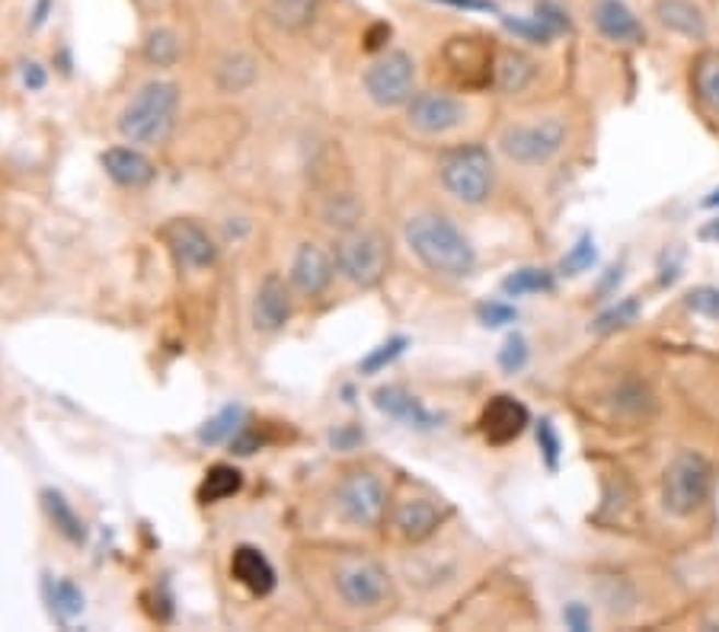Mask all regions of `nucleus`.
<instances>
[{
  "label": "nucleus",
  "mask_w": 719,
  "mask_h": 632,
  "mask_svg": "<svg viewBox=\"0 0 719 632\" xmlns=\"http://www.w3.org/2000/svg\"><path fill=\"white\" fill-rule=\"evenodd\" d=\"M403 233L416 260L442 278H467L477 265V253L467 233L445 215H435V211L413 215Z\"/></svg>",
  "instance_id": "f257e3e1"
},
{
  "label": "nucleus",
  "mask_w": 719,
  "mask_h": 632,
  "mask_svg": "<svg viewBox=\"0 0 719 632\" xmlns=\"http://www.w3.org/2000/svg\"><path fill=\"white\" fill-rule=\"evenodd\" d=\"M176 112L180 87L173 80H151L118 115V131L132 145H163L176 125Z\"/></svg>",
  "instance_id": "f03ea898"
},
{
  "label": "nucleus",
  "mask_w": 719,
  "mask_h": 632,
  "mask_svg": "<svg viewBox=\"0 0 719 632\" xmlns=\"http://www.w3.org/2000/svg\"><path fill=\"white\" fill-rule=\"evenodd\" d=\"M710 489H714V467L707 463V457H700L694 450H684L665 470L662 505L675 518H691L707 505Z\"/></svg>",
  "instance_id": "7ed1b4c3"
},
{
  "label": "nucleus",
  "mask_w": 719,
  "mask_h": 632,
  "mask_svg": "<svg viewBox=\"0 0 719 632\" xmlns=\"http://www.w3.org/2000/svg\"><path fill=\"white\" fill-rule=\"evenodd\" d=\"M438 176H442V186L448 188V195H455L457 202L483 205L492 195L495 166H492L490 150L483 145H464L442 157Z\"/></svg>",
  "instance_id": "20e7f679"
},
{
  "label": "nucleus",
  "mask_w": 719,
  "mask_h": 632,
  "mask_svg": "<svg viewBox=\"0 0 719 632\" xmlns=\"http://www.w3.org/2000/svg\"><path fill=\"white\" fill-rule=\"evenodd\" d=\"M333 591L352 610H378L390 600V578L375 559L342 556L333 565Z\"/></svg>",
  "instance_id": "39448f33"
},
{
  "label": "nucleus",
  "mask_w": 719,
  "mask_h": 632,
  "mask_svg": "<svg viewBox=\"0 0 719 632\" xmlns=\"http://www.w3.org/2000/svg\"><path fill=\"white\" fill-rule=\"evenodd\" d=\"M336 265L340 272L362 288H375L387 275L390 265V243L378 230H349L336 243Z\"/></svg>",
  "instance_id": "423d86ee"
},
{
  "label": "nucleus",
  "mask_w": 719,
  "mask_h": 632,
  "mask_svg": "<svg viewBox=\"0 0 719 632\" xmlns=\"http://www.w3.org/2000/svg\"><path fill=\"white\" fill-rule=\"evenodd\" d=\"M567 145V125L560 118H540L528 125H509L499 138V148L522 166H544Z\"/></svg>",
  "instance_id": "0eeeda50"
},
{
  "label": "nucleus",
  "mask_w": 719,
  "mask_h": 632,
  "mask_svg": "<svg viewBox=\"0 0 719 632\" xmlns=\"http://www.w3.org/2000/svg\"><path fill=\"white\" fill-rule=\"evenodd\" d=\"M362 83H365L368 100L384 110L407 106L416 93V65L407 51H387L378 61L368 65Z\"/></svg>",
  "instance_id": "6e6552de"
},
{
  "label": "nucleus",
  "mask_w": 719,
  "mask_h": 632,
  "mask_svg": "<svg viewBox=\"0 0 719 632\" xmlns=\"http://www.w3.org/2000/svg\"><path fill=\"white\" fill-rule=\"evenodd\" d=\"M336 512L352 527H378L387 508L384 483L372 470H349L336 485Z\"/></svg>",
  "instance_id": "1a4fd4ad"
},
{
  "label": "nucleus",
  "mask_w": 719,
  "mask_h": 632,
  "mask_svg": "<svg viewBox=\"0 0 719 632\" xmlns=\"http://www.w3.org/2000/svg\"><path fill=\"white\" fill-rule=\"evenodd\" d=\"M160 240L167 243V250L173 253V260L180 268L202 272L218 260V243L215 237L192 218H173L170 223L160 227Z\"/></svg>",
  "instance_id": "9d476101"
},
{
  "label": "nucleus",
  "mask_w": 719,
  "mask_h": 632,
  "mask_svg": "<svg viewBox=\"0 0 719 632\" xmlns=\"http://www.w3.org/2000/svg\"><path fill=\"white\" fill-rule=\"evenodd\" d=\"M407 118L416 128L419 135H448L464 125L467 106L464 100H457L452 93H438V90H425L413 93V100L407 103Z\"/></svg>",
  "instance_id": "9b49d317"
},
{
  "label": "nucleus",
  "mask_w": 719,
  "mask_h": 632,
  "mask_svg": "<svg viewBox=\"0 0 719 632\" xmlns=\"http://www.w3.org/2000/svg\"><path fill=\"white\" fill-rule=\"evenodd\" d=\"M492 45L477 36H455L445 45V65L452 68L457 83L464 87H483L492 80Z\"/></svg>",
  "instance_id": "f8f14e48"
},
{
  "label": "nucleus",
  "mask_w": 719,
  "mask_h": 632,
  "mask_svg": "<svg viewBox=\"0 0 719 632\" xmlns=\"http://www.w3.org/2000/svg\"><path fill=\"white\" fill-rule=\"evenodd\" d=\"M336 262L327 250H320L317 243H301V250L295 253L292 262V285L304 298H320L330 281H333Z\"/></svg>",
  "instance_id": "ddd939ff"
},
{
  "label": "nucleus",
  "mask_w": 719,
  "mask_h": 632,
  "mask_svg": "<svg viewBox=\"0 0 719 632\" xmlns=\"http://www.w3.org/2000/svg\"><path fill=\"white\" fill-rule=\"evenodd\" d=\"M528 425V410L515 397H492L480 415V432L490 445H512Z\"/></svg>",
  "instance_id": "4468645a"
},
{
  "label": "nucleus",
  "mask_w": 719,
  "mask_h": 632,
  "mask_svg": "<svg viewBox=\"0 0 719 632\" xmlns=\"http://www.w3.org/2000/svg\"><path fill=\"white\" fill-rule=\"evenodd\" d=\"M592 23L607 42H617V45H640L646 38L640 16L624 0H598L592 7Z\"/></svg>",
  "instance_id": "2eb2a0df"
},
{
  "label": "nucleus",
  "mask_w": 719,
  "mask_h": 632,
  "mask_svg": "<svg viewBox=\"0 0 719 632\" xmlns=\"http://www.w3.org/2000/svg\"><path fill=\"white\" fill-rule=\"evenodd\" d=\"M288 320H292V291L278 275H269L253 300V323L263 333H278Z\"/></svg>",
  "instance_id": "dca6fc26"
},
{
  "label": "nucleus",
  "mask_w": 719,
  "mask_h": 632,
  "mask_svg": "<svg viewBox=\"0 0 719 632\" xmlns=\"http://www.w3.org/2000/svg\"><path fill=\"white\" fill-rule=\"evenodd\" d=\"M375 406L380 412H387L390 418H400L403 425L419 428V432H432L442 425V415L432 410H425L413 393H407L403 387H380L375 393Z\"/></svg>",
  "instance_id": "f3484780"
},
{
  "label": "nucleus",
  "mask_w": 719,
  "mask_h": 632,
  "mask_svg": "<svg viewBox=\"0 0 719 632\" xmlns=\"http://www.w3.org/2000/svg\"><path fill=\"white\" fill-rule=\"evenodd\" d=\"M103 166L110 180L125 188H145L157 176V166L135 148H110L103 153Z\"/></svg>",
  "instance_id": "a211bd4d"
},
{
  "label": "nucleus",
  "mask_w": 719,
  "mask_h": 632,
  "mask_svg": "<svg viewBox=\"0 0 719 632\" xmlns=\"http://www.w3.org/2000/svg\"><path fill=\"white\" fill-rule=\"evenodd\" d=\"M230 575L250 591V595L265 597L275 588V568L272 562L256 550V547H237L230 559Z\"/></svg>",
  "instance_id": "6ab92c4d"
},
{
  "label": "nucleus",
  "mask_w": 719,
  "mask_h": 632,
  "mask_svg": "<svg viewBox=\"0 0 719 632\" xmlns=\"http://www.w3.org/2000/svg\"><path fill=\"white\" fill-rule=\"evenodd\" d=\"M442 524V512L429 498H407L393 512V527L407 543H422L429 540Z\"/></svg>",
  "instance_id": "aec40b11"
},
{
  "label": "nucleus",
  "mask_w": 719,
  "mask_h": 632,
  "mask_svg": "<svg viewBox=\"0 0 719 632\" xmlns=\"http://www.w3.org/2000/svg\"><path fill=\"white\" fill-rule=\"evenodd\" d=\"M655 20L687 38H704L707 36V16L700 7H694L691 0H659L655 3Z\"/></svg>",
  "instance_id": "412c9836"
},
{
  "label": "nucleus",
  "mask_w": 719,
  "mask_h": 632,
  "mask_svg": "<svg viewBox=\"0 0 719 632\" xmlns=\"http://www.w3.org/2000/svg\"><path fill=\"white\" fill-rule=\"evenodd\" d=\"M534 74H537L534 61H530L525 51H515V48L499 51L495 61H492V83L502 93H522L534 80Z\"/></svg>",
  "instance_id": "4be33fe9"
},
{
  "label": "nucleus",
  "mask_w": 719,
  "mask_h": 632,
  "mask_svg": "<svg viewBox=\"0 0 719 632\" xmlns=\"http://www.w3.org/2000/svg\"><path fill=\"white\" fill-rule=\"evenodd\" d=\"M42 508H45L48 521L55 524V530H58L65 540H71V543H83V540H87L83 521L77 518V512L71 508V502H68L61 492H55V489H45V492H42Z\"/></svg>",
  "instance_id": "5701e85b"
},
{
  "label": "nucleus",
  "mask_w": 719,
  "mask_h": 632,
  "mask_svg": "<svg viewBox=\"0 0 719 632\" xmlns=\"http://www.w3.org/2000/svg\"><path fill=\"white\" fill-rule=\"evenodd\" d=\"M243 485V476L237 467H228V463H218L205 473V480L198 485V502L212 505V502H225L230 495H237Z\"/></svg>",
  "instance_id": "b1692460"
},
{
  "label": "nucleus",
  "mask_w": 719,
  "mask_h": 632,
  "mask_svg": "<svg viewBox=\"0 0 719 632\" xmlns=\"http://www.w3.org/2000/svg\"><path fill=\"white\" fill-rule=\"evenodd\" d=\"M691 80H694V93L700 96V103L719 112V51L700 55Z\"/></svg>",
  "instance_id": "393cba45"
},
{
  "label": "nucleus",
  "mask_w": 719,
  "mask_h": 632,
  "mask_svg": "<svg viewBox=\"0 0 719 632\" xmlns=\"http://www.w3.org/2000/svg\"><path fill=\"white\" fill-rule=\"evenodd\" d=\"M553 288V275L547 268H515L505 281H502V295L505 298H528Z\"/></svg>",
  "instance_id": "a878e982"
},
{
  "label": "nucleus",
  "mask_w": 719,
  "mask_h": 632,
  "mask_svg": "<svg viewBox=\"0 0 719 632\" xmlns=\"http://www.w3.org/2000/svg\"><path fill=\"white\" fill-rule=\"evenodd\" d=\"M317 3L320 0H269V13L285 30H304L313 20Z\"/></svg>",
  "instance_id": "bb28decb"
},
{
  "label": "nucleus",
  "mask_w": 719,
  "mask_h": 632,
  "mask_svg": "<svg viewBox=\"0 0 719 632\" xmlns=\"http://www.w3.org/2000/svg\"><path fill=\"white\" fill-rule=\"evenodd\" d=\"M240 418H243V410L240 406H228L221 410L202 432H198V441L202 445H221V441H230L237 432H240Z\"/></svg>",
  "instance_id": "cd10ccee"
},
{
  "label": "nucleus",
  "mask_w": 719,
  "mask_h": 632,
  "mask_svg": "<svg viewBox=\"0 0 719 632\" xmlns=\"http://www.w3.org/2000/svg\"><path fill=\"white\" fill-rule=\"evenodd\" d=\"M323 218L330 227H340V230H355L358 227V218H362V205H358V198L352 195V192H342V195H333L330 202H327V211H323Z\"/></svg>",
  "instance_id": "c85d7f7f"
},
{
  "label": "nucleus",
  "mask_w": 719,
  "mask_h": 632,
  "mask_svg": "<svg viewBox=\"0 0 719 632\" xmlns=\"http://www.w3.org/2000/svg\"><path fill=\"white\" fill-rule=\"evenodd\" d=\"M145 58L157 65V68H170V65H176V58H180V38L173 36L170 30H157L148 36L145 42Z\"/></svg>",
  "instance_id": "c756f323"
},
{
  "label": "nucleus",
  "mask_w": 719,
  "mask_h": 632,
  "mask_svg": "<svg viewBox=\"0 0 719 632\" xmlns=\"http://www.w3.org/2000/svg\"><path fill=\"white\" fill-rule=\"evenodd\" d=\"M218 80H221V87L225 90H243V87H250L253 80H256V65H253V58H247V55H233L228 58L225 65H221V71H218Z\"/></svg>",
  "instance_id": "7c9ffc66"
},
{
  "label": "nucleus",
  "mask_w": 719,
  "mask_h": 632,
  "mask_svg": "<svg viewBox=\"0 0 719 632\" xmlns=\"http://www.w3.org/2000/svg\"><path fill=\"white\" fill-rule=\"evenodd\" d=\"M407 345H410L407 335H393V338H387L384 345H378L358 368H362V374H368V377H372V374H380L387 365H393V361L407 352Z\"/></svg>",
  "instance_id": "2f4dec72"
},
{
  "label": "nucleus",
  "mask_w": 719,
  "mask_h": 632,
  "mask_svg": "<svg viewBox=\"0 0 719 632\" xmlns=\"http://www.w3.org/2000/svg\"><path fill=\"white\" fill-rule=\"evenodd\" d=\"M637 317H640V300L637 298L620 300L617 307H610V310H605V313L595 320V333H610V330L630 326Z\"/></svg>",
  "instance_id": "473e14b6"
},
{
  "label": "nucleus",
  "mask_w": 719,
  "mask_h": 632,
  "mask_svg": "<svg viewBox=\"0 0 719 632\" xmlns=\"http://www.w3.org/2000/svg\"><path fill=\"white\" fill-rule=\"evenodd\" d=\"M52 607H55L65 620H71V617H77V613L83 610V591L77 588L71 578H61V582L52 585Z\"/></svg>",
  "instance_id": "72a5a7b5"
},
{
  "label": "nucleus",
  "mask_w": 719,
  "mask_h": 632,
  "mask_svg": "<svg viewBox=\"0 0 719 632\" xmlns=\"http://www.w3.org/2000/svg\"><path fill=\"white\" fill-rule=\"evenodd\" d=\"M592 265H595V240H592V233H582L579 243L567 253V260H563L560 268H563V275H582Z\"/></svg>",
  "instance_id": "f704fd0d"
},
{
  "label": "nucleus",
  "mask_w": 719,
  "mask_h": 632,
  "mask_svg": "<svg viewBox=\"0 0 719 632\" xmlns=\"http://www.w3.org/2000/svg\"><path fill=\"white\" fill-rule=\"evenodd\" d=\"M502 23L515 33V36L522 38V42H530V45H547V42H553V33L537 20V16H530V20H512V16H502Z\"/></svg>",
  "instance_id": "c9c22d12"
},
{
  "label": "nucleus",
  "mask_w": 719,
  "mask_h": 632,
  "mask_svg": "<svg viewBox=\"0 0 719 632\" xmlns=\"http://www.w3.org/2000/svg\"><path fill=\"white\" fill-rule=\"evenodd\" d=\"M687 310L691 313H697V317H707V320H714L719 323V288H710V285H704V288H694L687 298Z\"/></svg>",
  "instance_id": "e433bc0d"
},
{
  "label": "nucleus",
  "mask_w": 719,
  "mask_h": 632,
  "mask_svg": "<svg viewBox=\"0 0 719 632\" xmlns=\"http://www.w3.org/2000/svg\"><path fill=\"white\" fill-rule=\"evenodd\" d=\"M499 365L505 374H518L525 365H528V342L522 335H509L502 352H499Z\"/></svg>",
  "instance_id": "4c0bfd02"
},
{
  "label": "nucleus",
  "mask_w": 719,
  "mask_h": 632,
  "mask_svg": "<svg viewBox=\"0 0 719 632\" xmlns=\"http://www.w3.org/2000/svg\"><path fill=\"white\" fill-rule=\"evenodd\" d=\"M534 16L553 33V36H560V33H569L572 30V23H569V13L557 3V0H537V7H534Z\"/></svg>",
  "instance_id": "58836bf2"
},
{
  "label": "nucleus",
  "mask_w": 719,
  "mask_h": 632,
  "mask_svg": "<svg viewBox=\"0 0 719 632\" xmlns=\"http://www.w3.org/2000/svg\"><path fill=\"white\" fill-rule=\"evenodd\" d=\"M477 313H480V323H483V326H492V330H499V326H509V323H515V320H518V310H515L512 303H499V300H487V303H480V307H477Z\"/></svg>",
  "instance_id": "ea45409f"
},
{
  "label": "nucleus",
  "mask_w": 719,
  "mask_h": 632,
  "mask_svg": "<svg viewBox=\"0 0 719 632\" xmlns=\"http://www.w3.org/2000/svg\"><path fill=\"white\" fill-rule=\"evenodd\" d=\"M537 441H540V450H544V460H547V467H550V470H557V467H560V438H557V432H553L550 418H544V422L537 425Z\"/></svg>",
  "instance_id": "a19ab883"
},
{
  "label": "nucleus",
  "mask_w": 719,
  "mask_h": 632,
  "mask_svg": "<svg viewBox=\"0 0 719 632\" xmlns=\"http://www.w3.org/2000/svg\"><path fill=\"white\" fill-rule=\"evenodd\" d=\"M563 623H567L569 630L585 632L592 627V610L582 600H572V604H567V610H563Z\"/></svg>",
  "instance_id": "79ce46f5"
},
{
  "label": "nucleus",
  "mask_w": 719,
  "mask_h": 632,
  "mask_svg": "<svg viewBox=\"0 0 719 632\" xmlns=\"http://www.w3.org/2000/svg\"><path fill=\"white\" fill-rule=\"evenodd\" d=\"M23 83H26L30 90H42V87H45V71H42L38 65H26V68H23Z\"/></svg>",
  "instance_id": "37998d69"
},
{
  "label": "nucleus",
  "mask_w": 719,
  "mask_h": 632,
  "mask_svg": "<svg viewBox=\"0 0 719 632\" xmlns=\"http://www.w3.org/2000/svg\"><path fill=\"white\" fill-rule=\"evenodd\" d=\"M48 10H52V0H38L36 10H33V30H38L48 20Z\"/></svg>",
  "instance_id": "c03bdc74"
},
{
  "label": "nucleus",
  "mask_w": 719,
  "mask_h": 632,
  "mask_svg": "<svg viewBox=\"0 0 719 632\" xmlns=\"http://www.w3.org/2000/svg\"><path fill=\"white\" fill-rule=\"evenodd\" d=\"M380 38H390V26H384V23H380V26H375V30H372V36H368V48H372V51L384 45Z\"/></svg>",
  "instance_id": "a18cd8bd"
},
{
  "label": "nucleus",
  "mask_w": 719,
  "mask_h": 632,
  "mask_svg": "<svg viewBox=\"0 0 719 632\" xmlns=\"http://www.w3.org/2000/svg\"><path fill=\"white\" fill-rule=\"evenodd\" d=\"M445 3H455V7H470V10H495L490 0H445Z\"/></svg>",
  "instance_id": "49530a36"
},
{
  "label": "nucleus",
  "mask_w": 719,
  "mask_h": 632,
  "mask_svg": "<svg viewBox=\"0 0 719 632\" xmlns=\"http://www.w3.org/2000/svg\"><path fill=\"white\" fill-rule=\"evenodd\" d=\"M700 237H704V240H719V218L714 223H707V227L700 230Z\"/></svg>",
  "instance_id": "de8ad7c7"
},
{
  "label": "nucleus",
  "mask_w": 719,
  "mask_h": 632,
  "mask_svg": "<svg viewBox=\"0 0 719 632\" xmlns=\"http://www.w3.org/2000/svg\"><path fill=\"white\" fill-rule=\"evenodd\" d=\"M717 202H719V188L714 192V198H707V205H717Z\"/></svg>",
  "instance_id": "09e8293b"
}]
</instances>
